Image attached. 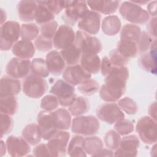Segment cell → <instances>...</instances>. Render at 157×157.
<instances>
[{"label":"cell","instance_id":"20","mask_svg":"<svg viewBox=\"0 0 157 157\" xmlns=\"http://www.w3.org/2000/svg\"><path fill=\"white\" fill-rule=\"evenodd\" d=\"M45 61L50 74L59 75L63 74L66 68V62L60 52L56 50H51L46 55Z\"/></svg>","mask_w":157,"mask_h":157},{"label":"cell","instance_id":"52","mask_svg":"<svg viewBox=\"0 0 157 157\" xmlns=\"http://www.w3.org/2000/svg\"><path fill=\"white\" fill-rule=\"evenodd\" d=\"M147 29L148 33L153 38H156V17H151L147 21Z\"/></svg>","mask_w":157,"mask_h":157},{"label":"cell","instance_id":"8","mask_svg":"<svg viewBox=\"0 0 157 157\" xmlns=\"http://www.w3.org/2000/svg\"><path fill=\"white\" fill-rule=\"evenodd\" d=\"M75 43L80 48L82 53L98 54L102 49V42L98 37L80 30L75 33Z\"/></svg>","mask_w":157,"mask_h":157},{"label":"cell","instance_id":"34","mask_svg":"<svg viewBox=\"0 0 157 157\" xmlns=\"http://www.w3.org/2000/svg\"><path fill=\"white\" fill-rule=\"evenodd\" d=\"M38 6L36 14V22L42 25L47 22L54 20L55 15L46 6V1H37Z\"/></svg>","mask_w":157,"mask_h":157},{"label":"cell","instance_id":"40","mask_svg":"<svg viewBox=\"0 0 157 157\" xmlns=\"http://www.w3.org/2000/svg\"><path fill=\"white\" fill-rule=\"evenodd\" d=\"M99 89V83L94 80L90 78L78 85V91L85 96H91L95 94Z\"/></svg>","mask_w":157,"mask_h":157},{"label":"cell","instance_id":"53","mask_svg":"<svg viewBox=\"0 0 157 157\" xmlns=\"http://www.w3.org/2000/svg\"><path fill=\"white\" fill-rule=\"evenodd\" d=\"M113 66H112V64H111L108 56H105L103 57L101 60V70L102 75L104 77H105Z\"/></svg>","mask_w":157,"mask_h":157},{"label":"cell","instance_id":"6","mask_svg":"<svg viewBox=\"0 0 157 157\" xmlns=\"http://www.w3.org/2000/svg\"><path fill=\"white\" fill-rule=\"evenodd\" d=\"M47 83L44 78L30 74L25 77L22 83L23 93L31 98H41L47 91Z\"/></svg>","mask_w":157,"mask_h":157},{"label":"cell","instance_id":"11","mask_svg":"<svg viewBox=\"0 0 157 157\" xmlns=\"http://www.w3.org/2000/svg\"><path fill=\"white\" fill-rule=\"evenodd\" d=\"M129 77V70L125 66H113L105 77V84L113 88L126 91V83Z\"/></svg>","mask_w":157,"mask_h":157},{"label":"cell","instance_id":"49","mask_svg":"<svg viewBox=\"0 0 157 157\" xmlns=\"http://www.w3.org/2000/svg\"><path fill=\"white\" fill-rule=\"evenodd\" d=\"M58 28V23L53 20L41 25L39 34L53 39Z\"/></svg>","mask_w":157,"mask_h":157},{"label":"cell","instance_id":"38","mask_svg":"<svg viewBox=\"0 0 157 157\" xmlns=\"http://www.w3.org/2000/svg\"><path fill=\"white\" fill-rule=\"evenodd\" d=\"M31 71L32 74L42 78L47 77L50 74L45 59L42 58H36L32 60Z\"/></svg>","mask_w":157,"mask_h":157},{"label":"cell","instance_id":"18","mask_svg":"<svg viewBox=\"0 0 157 157\" xmlns=\"http://www.w3.org/2000/svg\"><path fill=\"white\" fill-rule=\"evenodd\" d=\"M139 137L135 134L128 135L121 139L119 147L114 152L115 156H136L139 147Z\"/></svg>","mask_w":157,"mask_h":157},{"label":"cell","instance_id":"7","mask_svg":"<svg viewBox=\"0 0 157 157\" xmlns=\"http://www.w3.org/2000/svg\"><path fill=\"white\" fill-rule=\"evenodd\" d=\"M98 118L106 123L112 124L124 118L123 112L115 102H105L99 105L96 110Z\"/></svg>","mask_w":157,"mask_h":157},{"label":"cell","instance_id":"13","mask_svg":"<svg viewBox=\"0 0 157 157\" xmlns=\"http://www.w3.org/2000/svg\"><path fill=\"white\" fill-rule=\"evenodd\" d=\"M89 10L86 1H74L71 6L65 9L62 19L66 25L74 26Z\"/></svg>","mask_w":157,"mask_h":157},{"label":"cell","instance_id":"55","mask_svg":"<svg viewBox=\"0 0 157 157\" xmlns=\"http://www.w3.org/2000/svg\"><path fill=\"white\" fill-rule=\"evenodd\" d=\"M149 15H151L152 17H156V1H150L147 6V10Z\"/></svg>","mask_w":157,"mask_h":157},{"label":"cell","instance_id":"43","mask_svg":"<svg viewBox=\"0 0 157 157\" xmlns=\"http://www.w3.org/2000/svg\"><path fill=\"white\" fill-rule=\"evenodd\" d=\"M154 39L148 33L145 31H141L140 36L137 42L138 54H142L147 52L150 48Z\"/></svg>","mask_w":157,"mask_h":157},{"label":"cell","instance_id":"33","mask_svg":"<svg viewBox=\"0 0 157 157\" xmlns=\"http://www.w3.org/2000/svg\"><path fill=\"white\" fill-rule=\"evenodd\" d=\"M125 91L112 88L105 83L102 85L99 90L101 99L107 102H115L124 94Z\"/></svg>","mask_w":157,"mask_h":157},{"label":"cell","instance_id":"32","mask_svg":"<svg viewBox=\"0 0 157 157\" xmlns=\"http://www.w3.org/2000/svg\"><path fill=\"white\" fill-rule=\"evenodd\" d=\"M117 49L123 56L129 59L138 55L137 44L131 40L120 39L117 42Z\"/></svg>","mask_w":157,"mask_h":157},{"label":"cell","instance_id":"51","mask_svg":"<svg viewBox=\"0 0 157 157\" xmlns=\"http://www.w3.org/2000/svg\"><path fill=\"white\" fill-rule=\"evenodd\" d=\"M34 156H52L47 144H40L36 146L33 150Z\"/></svg>","mask_w":157,"mask_h":157},{"label":"cell","instance_id":"1","mask_svg":"<svg viewBox=\"0 0 157 157\" xmlns=\"http://www.w3.org/2000/svg\"><path fill=\"white\" fill-rule=\"evenodd\" d=\"M119 12L125 20L134 25H144L150 19L148 12L132 1H124L120 4Z\"/></svg>","mask_w":157,"mask_h":157},{"label":"cell","instance_id":"21","mask_svg":"<svg viewBox=\"0 0 157 157\" xmlns=\"http://www.w3.org/2000/svg\"><path fill=\"white\" fill-rule=\"evenodd\" d=\"M37 6V1H20L18 2L17 9L20 20L25 22L34 20Z\"/></svg>","mask_w":157,"mask_h":157},{"label":"cell","instance_id":"22","mask_svg":"<svg viewBox=\"0 0 157 157\" xmlns=\"http://www.w3.org/2000/svg\"><path fill=\"white\" fill-rule=\"evenodd\" d=\"M21 88V82L18 79L4 75L1 79L0 98L15 96L20 93Z\"/></svg>","mask_w":157,"mask_h":157},{"label":"cell","instance_id":"35","mask_svg":"<svg viewBox=\"0 0 157 157\" xmlns=\"http://www.w3.org/2000/svg\"><path fill=\"white\" fill-rule=\"evenodd\" d=\"M18 109V100L15 96L0 98L1 113L12 116L17 112Z\"/></svg>","mask_w":157,"mask_h":157},{"label":"cell","instance_id":"12","mask_svg":"<svg viewBox=\"0 0 157 157\" xmlns=\"http://www.w3.org/2000/svg\"><path fill=\"white\" fill-rule=\"evenodd\" d=\"M37 125L42 139L48 140L58 131L55 126L53 112L40 111L37 117Z\"/></svg>","mask_w":157,"mask_h":157},{"label":"cell","instance_id":"58","mask_svg":"<svg viewBox=\"0 0 157 157\" xmlns=\"http://www.w3.org/2000/svg\"><path fill=\"white\" fill-rule=\"evenodd\" d=\"M1 25H2L6 22V18H7V13L6 11L4 10L3 9H1Z\"/></svg>","mask_w":157,"mask_h":157},{"label":"cell","instance_id":"9","mask_svg":"<svg viewBox=\"0 0 157 157\" xmlns=\"http://www.w3.org/2000/svg\"><path fill=\"white\" fill-rule=\"evenodd\" d=\"M31 71V61L29 59L18 57L12 58L6 67V73L15 78H25Z\"/></svg>","mask_w":157,"mask_h":157},{"label":"cell","instance_id":"57","mask_svg":"<svg viewBox=\"0 0 157 157\" xmlns=\"http://www.w3.org/2000/svg\"><path fill=\"white\" fill-rule=\"evenodd\" d=\"M7 150L6 145V143L4 142L3 140H1V156H3L4 154H6Z\"/></svg>","mask_w":157,"mask_h":157},{"label":"cell","instance_id":"46","mask_svg":"<svg viewBox=\"0 0 157 157\" xmlns=\"http://www.w3.org/2000/svg\"><path fill=\"white\" fill-rule=\"evenodd\" d=\"M108 58L112 66L116 67L124 66L129 61V59L123 56L117 48L113 49L109 52Z\"/></svg>","mask_w":157,"mask_h":157},{"label":"cell","instance_id":"27","mask_svg":"<svg viewBox=\"0 0 157 157\" xmlns=\"http://www.w3.org/2000/svg\"><path fill=\"white\" fill-rule=\"evenodd\" d=\"M60 53L68 66L77 64L80 60L82 52L74 42L69 47L61 50Z\"/></svg>","mask_w":157,"mask_h":157},{"label":"cell","instance_id":"23","mask_svg":"<svg viewBox=\"0 0 157 157\" xmlns=\"http://www.w3.org/2000/svg\"><path fill=\"white\" fill-rule=\"evenodd\" d=\"M88 6L94 12L103 13L104 15H110L115 13L120 6V1H88Z\"/></svg>","mask_w":157,"mask_h":157},{"label":"cell","instance_id":"59","mask_svg":"<svg viewBox=\"0 0 157 157\" xmlns=\"http://www.w3.org/2000/svg\"><path fill=\"white\" fill-rule=\"evenodd\" d=\"M156 145H155V146L154 147V150H153V148L151 150V155L153 156H155L156 155Z\"/></svg>","mask_w":157,"mask_h":157},{"label":"cell","instance_id":"3","mask_svg":"<svg viewBox=\"0 0 157 157\" xmlns=\"http://www.w3.org/2000/svg\"><path fill=\"white\" fill-rule=\"evenodd\" d=\"M21 37V26L15 21L9 20L1 26L0 48L2 51L12 49Z\"/></svg>","mask_w":157,"mask_h":157},{"label":"cell","instance_id":"17","mask_svg":"<svg viewBox=\"0 0 157 157\" xmlns=\"http://www.w3.org/2000/svg\"><path fill=\"white\" fill-rule=\"evenodd\" d=\"M6 145L9 155L13 157L27 156L31 151V145L23 137L10 136Z\"/></svg>","mask_w":157,"mask_h":157},{"label":"cell","instance_id":"48","mask_svg":"<svg viewBox=\"0 0 157 157\" xmlns=\"http://www.w3.org/2000/svg\"><path fill=\"white\" fill-rule=\"evenodd\" d=\"M1 138L9 134L13 129V120L10 115L1 113Z\"/></svg>","mask_w":157,"mask_h":157},{"label":"cell","instance_id":"2","mask_svg":"<svg viewBox=\"0 0 157 157\" xmlns=\"http://www.w3.org/2000/svg\"><path fill=\"white\" fill-rule=\"evenodd\" d=\"M99 128L98 119L92 115L75 117L71 123L72 132L81 136H94L99 131Z\"/></svg>","mask_w":157,"mask_h":157},{"label":"cell","instance_id":"56","mask_svg":"<svg viewBox=\"0 0 157 157\" xmlns=\"http://www.w3.org/2000/svg\"><path fill=\"white\" fill-rule=\"evenodd\" d=\"M148 114L150 117L156 120V102H153L150 105L148 109Z\"/></svg>","mask_w":157,"mask_h":157},{"label":"cell","instance_id":"10","mask_svg":"<svg viewBox=\"0 0 157 157\" xmlns=\"http://www.w3.org/2000/svg\"><path fill=\"white\" fill-rule=\"evenodd\" d=\"M70 133L66 131H58L48 140L47 145L52 156H63L67 153Z\"/></svg>","mask_w":157,"mask_h":157},{"label":"cell","instance_id":"14","mask_svg":"<svg viewBox=\"0 0 157 157\" xmlns=\"http://www.w3.org/2000/svg\"><path fill=\"white\" fill-rule=\"evenodd\" d=\"M101 15L99 13L89 10L77 22L80 31L90 35L97 34L101 28Z\"/></svg>","mask_w":157,"mask_h":157},{"label":"cell","instance_id":"30","mask_svg":"<svg viewBox=\"0 0 157 157\" xmlns=\"http://www.w3.org/2000/svg\"><path fill=\"white\" fill-rule=\"evenodd\" d=\"M90 110V102L88 99L83 96L76 97L72 103L69 106L71 115L78 117L86 113Z\"/></svg>","mask_w":157,"mask_h":157},{"label":"cell","instance_id":"15","mask_svg":"<svg viewBox=\"0 0 157 157\" xmlns=\"http://www.w3.org/2000/svg\"><path fill=\"white\" fill-rule=\"evenodd\" d=\"M75 33L69 25H60L53 37V44L56 49L63 50L75 42Z\"/></svg>","mask_w":157,"mask_h":157},{"label":"cell","instance_id":"25","mask_svg":"<svg viewBox=\"0 0 157 157\" xmlns=\"http://www.w3.org/2000/svg\"><path fill=\"white\" fill-rule=\"evenodd\" d=\"M80 63V66L91 74H95L101 69V60L98 54L82 53Z\"/></svg>","mask_w":157,"mask_h":157},{"label":"cell","instance_id":"28","mask_svg":"<svg viewBox=\"0 0 157 157\" xmlns=\"http://www.w3.org/2000/svg\"><path fill=\"white\" fill-rule=\"evenodd\" d=\"M121 21L117 15H108L105 17L101 24L102 32L107 36H115L121 30Z\"/></svg>","mask_w":157,"mask_h":157},{"label":"cell","instance_id":"16","mask_svg":"<svg viewBox=\"0 0 157 157\" xmlns=\"http://www.w3.org/2000/svg\"><path fill=\"white\" fill-rule=\"evenodd\" d=\"M91 78V74L78 64L66 67L63 72V80L74 86L80 85Z\"/></svg>","mask_w":157,"mask_h":157},{"label":"cell","instance_id":"54","mask_svg":"<svg viewBox=\"0 0 157 157\" xmlns=\"http://www.w3.org/2000/svg\"><path fill=\"white\" fill-rule=\"evenodd\" d=\"M114 156V152L113 150L109 148H102L98 152L94 154L92 156Z\"/></svg>","mask_w":157,"mask_h":157},{"label":"cell","instance_id":"45","mask_svg":"<svg viewBox=\"0 0 157 157\" xmlns=\"http://www.w3.org/2000/svg\"><path fill=\"white\" fill-rule=\"evenodd\" d=\"M34 45L36 48L40 52H48L53 48V39L39 34L34 40Z\"/></svg>","mask_w":157,"mask_h":157},{"label":"cell","instance_id":"44","mask_svg":"<svg viewBox=\"0 0 157 157\" xmlns=\"http://www.w3.org/2000/svg\"><path fill=\"white\" fill-rule=\"evenodd\" d=\"M117 104L123 112L128 115H134L138 110V106L136 102L129 97L120 99Z\"/></svg>","mask_w":157,"mask_h":157},{"label":"cell","instance_id":"47","mask_svg":"<svg viewBox=\"0 0 157 157\" xmlns=\"http://www.w3.org/2000/svg\"><path fill=\"white\" fill-rule=\"evenodd\" d=\"M59 105L58 99L52 94L45 96L40 102V107L44 110L50 112L56 110Z\"/></svg>","mask_w":157,"mask_h":157},{"label":"cell","instance_id":"29","mask_svg":"<svg viewBox=\"0 0 157 157\" xmlns=\"http://www.w3.org/2000/svg\"><path fill=\"white\" fill-rule=\"evenodd\" d=\"M21 136L31 145L39 144L42 138L38 125L36 123L26 125L22 131Z\"/></svg>","mask_w":157,"mask_h":157},{"label":"cell","instance_id":"39","mask_svg":"<svg viewBox=\"0 0 157 157\" xmlns=\"http://www.w3.org/2000/svg\"><path fill=\"white\" fill-rule=\"evenodd\" d=\"M40 29L37 25L33 23H24L21 25V39L32 41L35 40L39 36Z\"/></svg>","mask_w":157,"mask_h":157},{"label":"cell","instance_id":"41","mask_svg":"<svg viewBox=\"0 0 157 157\" xmlns=\"http://www.w3.org/2000/svg\"><path fill=\"white\" fill-rule=\"evenodd\" d=\"M104 141L105 146L108 148L112 150H115L120 145L121 137L116 131L110 130L106 132Z\"/></svg>","mask_w":157,"mask_h":157},{"label":"cell","instance_id":"31","mask_svg":"<svg viewBox=\"0 0 157 157\" xmlns=\"http://www.w3.org/2000/svg\"><path fill=\"white\" fill-rule=\"evenodd\" d=\"M83 137L81 135H75L72 137L67 145V153L70 156H86L87 154L83 147Z\"/></svg>","mask_w":157,"mask_h":157},{"label":"cell","instance_id":"37","mask_svg":"<svg viewBox=\"0 0 157 157\" xmlns=\"http://www.w3.org/2000/svg\"><path fill=\"white\" fill-rule=\"evenodd\" d=\"M140 33V28L137 25L131 23L125 24L120 31V39L129 40L137 44Z\"/></svg>","mask_w":157,"mask_h":157},{"label":"cell","instance_id":"24","mask_svg":"<svg viewBox=\"0 0 157 157\" xmlns=\"http://www.w3.org/2000/svg\"><path fill=\"white\" fill-rule=\"evenodd\" d=\"M12 52L16 57L29 59L34 55L36 47L31 41L21 39L13 45Z\"/></svg>","mask_w":157,"mask_h":157},{"label":"cell","instance_id":"50","mask_svg":"<svg viewBox=\"0 0 157 157\" xmlns=\"http://www.w3.org/2000/svg\"><path fill=\"white\" fill-rule=\"evenodd\" d=\"M46 6L55 15L59 13L64 9L63 1H46Z\"/></svg>","mask_w":157,"mask_h":157},{"label":"cell","instance_id":"19","mask_svg":"<svg viewBox=\"0 0 157 157\" xmlns=\"http://www.w3.org/2000/svg\"><path fill=\"white\" fill-rule=\"evenodd\" d=\"M138 64L143 70L155 75L156 74V38L153 40L148 52L141 54Z\"/></svg>","mask_w":157,"mask_h":157},{"label":"cell","instance_id":"36","mask_svg":"<svg viewBox=\"0 0 157 157\" xmlns=\"http://www.w3.org/2000/svg\"><path fill=\"white\" fill-rule=\"evenodd\" d=\"M83 147L86 153L92 156L94 154L101 150L104 145L100 137L90 136L83 139Z\"/></svg>","mask_w":157,"mask_h":157},{"label":"cell","instance_id":"4","mask_svg":"<svg viewBox=\"0 0 157 157\" xmlns=\"http://www.w3.org/2000/svg\"><path fill=\"white\" fill-rule=\"evenodd\" d=\"M136 131L141 140L148 145L156 142V120L150 116H144L139 118L136 126Z\"/></svg>","mask_w":157,"mask_h":157},{"label":"cell","instance_id":"42","mask_svg":"<svg viewBox=\"0 0 157 157\" xmlns=\"http://www.w3.org/2000/svg\"><path fill=\"white\" fill-rule=\"evenodd\" d=\"M114 129L120 136H126L134 131V126L131 121L123 118L114 123Z\"/></svg>","mask_w":157,"mask_h":157},{"label":"cell","instance_id":"5","mask_svg":"<svg viewBox=\"0 0 157 157\" xmlns=\"http://www.w3.org/2000/svg\"><path fill=\"white\" fill-rule=\"evenodd\" d=\"M50 93L56 97L62 107H69L77 97L74 86L61 79L57 80L51 87Z\"/></svg>","mask_w":157,"mask_h":157},{"label":"cell","instance_id":"26","mask_svg":"<svg viewBox=\"0 0 157 157\" xmlns=\"http://www.w3.org/2000/svg\"><path fill=\"white\" fill-rule=\"evenodd\" d=\"M55 124L58 131L69 129L71 126L72 120L70 112L64 108H60L53 112Z\"/></svg>","mask_w":157,"mask_h":157}]
</instances>
